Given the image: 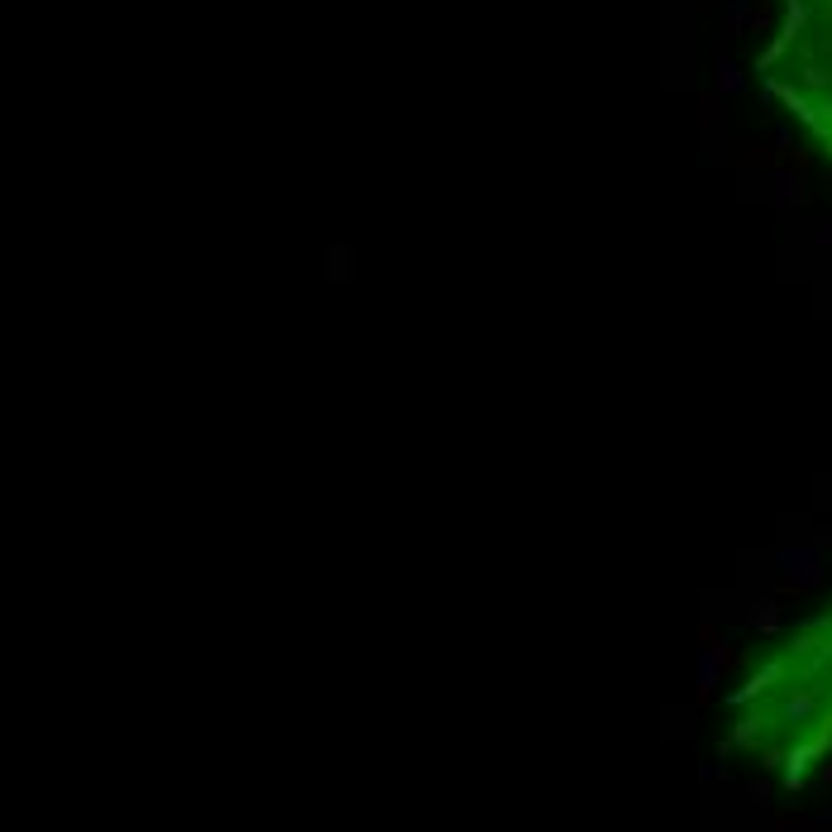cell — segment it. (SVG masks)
Here are the masks:
<instances>
[{"label": "cell", "mask_w": 832, "mask_h": 832, "mask_svg": "<svg viewBox=\"0 0 832 832\" xmlns=\"http://www.w3.org/2000/svg\"><path fill=\"white\" fill-rule=\"evenodd\" d=\"M785 72L804 110L832 134V0H794Z\"/></svg>", "instance_id": "6da1fadb"}]
</instances>
